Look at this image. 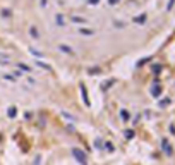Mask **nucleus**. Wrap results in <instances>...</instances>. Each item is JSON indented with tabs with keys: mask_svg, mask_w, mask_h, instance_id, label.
Segmentation results:
<instances>
[{
	"mask_svg": "<svg viewBox=\"0 0 175 165\" xmlns=\"http://www.w3.org/2000/svg\"><path fill=\"white\" fill-rule=\"evenodd\" d=\"M151 91H153V96L156 98V96H160V93H161V86H160V84H156V86H153Z\"/></svg>",
	"mask_w": 175,
	"mask_h": 165,
	"instance_id": "obj_3",
	"label": "nucleus"
},
{
	"mask_svg": "<svg viewBox=\"0 0 175 165\" xmlns=\"http://www.w3.org/2000/svg\"><path fill=\"white\" fill-rule=\"evenodd\" d=\"M16 115V109L12 107V109H9V117H14Z\"/></svg>",
	"mask_w": 175,
	"mask_h": 165,
	"instance_id": "obj_7",
	"label": "nucleus"
},
{
	"mask_svg": "<svg viewBox=\"0 0 175 165\" xmlns=\"http://www.w3.org/2000/svg\"><path fill=\"white\" fill-rule=\"evenodd\" d=\"M120 115H122V119H126V120L129 119V114H127L126 110H122V114H120Z\"/></svg>",
	"mask_w": 175,
	"mask_h": 165,
	"instance_id": "obj_8",
	"label": "nucleus"
},
{
	"mask_svg": "<svg viewBox=\"0 0 175 165\" xmlns=\"http://www.w3.org/2000/svg\"><path fill=\"white\" fill-rule=\"evenodd\" d=\"M105 148H106V150H110V151H113V144H112V143H106Z\"/></svg>",
	"mask_w": 175,
	"mask_h": 165,
	"instance_id": "obj_9",
	"label": "nucleus"
},
{
	"mask_svg": "<svg viewBox=\"0 0 175 165\" xmlns=\"http://www.w3.org/2000/svg\"><path fill=\"white\" fill-rule=\"evenodd\" d=\"M62 48V52H67V54H70V55H74V52L70 50V48H67V47H60Z\"/></svg>",
	"mask_w": 175,
	"mask_h": 165,
	"instance_id": "obj_6",
	"label": "nucleus"
},
{
	"mask_svg": "<svg viewBox=\"0 0 175 165\" xmlns=\"http://www.w3.org/2000/svg\"><path fill=\"white\" fill-rule=\"evenodd\" d=\"M81 91H83V98H84V103L86 105H89V100H88V93H86V86H81Z\"/></svg>",
	"mask_w": 175,
	"mask_h": 165,
	"instance_id": "obj_4",
	"label": "nucleus"
},
{
	"mask_svg": "<svg viewBox=\"0 0 175 165\" xmlns=\"http://www.w3.org/2000/svg\"><path fill=\"white\" fill-rule=\"evenodd\" d=\"M126 136H127V138H132V136H134V132H132V131H127Z\"/></svg>",
	"mask_w": 175,
	"mask_h": 165,
	"instance_id": "obj_10",
	"label": "nucleus"
},
{
	"mask_svg": "<svg viewBox=\"0 0 175 165\" xmlns=\"http://www.w3.org/2000/svg\"><path fill=\"white\" fill-rule=\"evenodd\" d=\"M161 148L165 151V155H172V153H174V148H172V144L168 143V139H163V141H161Z\"/></svg>",
	"mask_w": 175,
	"mask_h": 165,
	"instance_id": "obj_2",
	"label": "nucleus"
},
{
	"mask_svg": "<svg viewBox=\"0 0 175 165\" xmlns=\"http://www.w3.org/2000/svg\"><path fill=\"white\" fill-rule=\"evenodd\" d=\"M72 153H74V157L81 162V165H88V158H86V155L83 153V150H77V148H74V150H72Z\"/></svg>",
	"mask_w": 175,
	"mask_h": 165,
	"instance_id": "obj_1",
	"label": "nucleus"
},
{
	"mask_svg": "<svg viewBox=\"0 0 175 165\" xmlns=\"http://www.w3.org/2000/svg\"><path fill=\"white\" fill-rule=\"evenodd\" d=\"M19 67H21L22 71H26V72H31V71H33V69H29L28 65H24V64H19Z\"/></svg>",
	"mask_w": 175,
	"mask_h": 165,
	"instance_id": "obj_5",
	"label": "nucleus"
}]
</instances>
